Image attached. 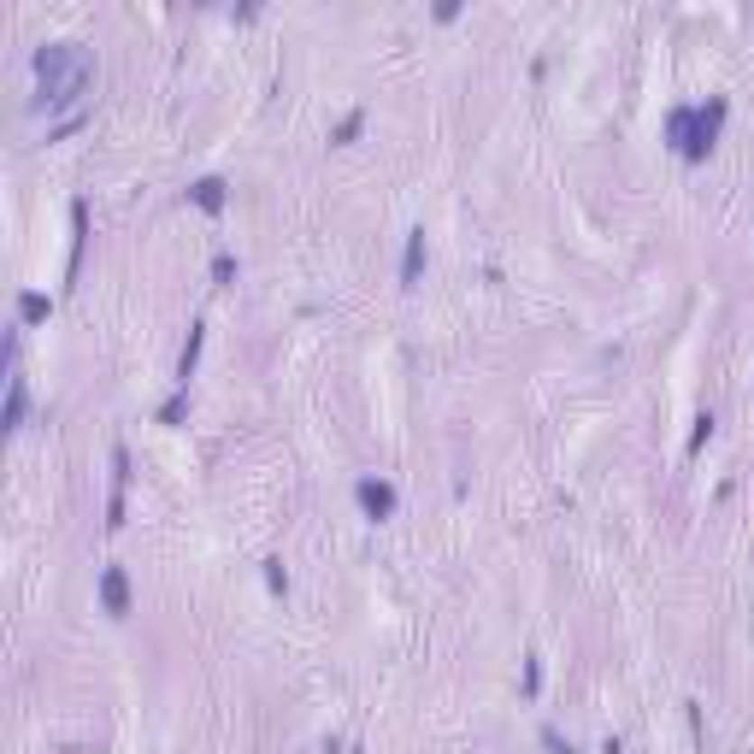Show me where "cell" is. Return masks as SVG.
Listing matches in <instances>:
<instances>
[{
  "mask_svg": "<svg viewBox=\"0 0 754 754\" xmlns=\"http://www.w3.org/2000/svg\"><path fill=\"white\" fill-rule=\"evenodd\" d=\"M30 65H36V77H42L36 107H48V112L77 107L83 112V95L95 88V65H88V53L77 48V42H48V48L30 53Z\"/></svg>",
  "mask_w": 754,
  "mask_h": 754,
  "instance_id": "6da1fadb",
  "label": "cell"
},
{
  "mask_svg": "<svg viewBox=\"0 0 754 754\" xmlns=\"http://www.w3.org/2000/svg\"><path fill=\"white\" fill-rule=\"evenodd\" d=\"M725 118H731V100H725V95H707L702 107H672V112H666V148L678 154V160L702 165L707 154L719 148V130H725Z\"/></svg>",
  "mask_w": 754,
  "mask_h": 754,
  "instance_id": "7a4b0ae2",
  "label": "cell"
},
{
  "mask_svg": "<svg viewBox=\"0 0 754 754\" xmlns=\"http://www.w3.org/2000/svg\"><path fill=\"white\" fill-rule=\"evenodd\" d=\"M354 501H359V513H366V519H389V513H396V483L389 478H359L354 483Z\"/></svg>",
  "mask_w": 754,
  "mask_h": 754,
  "instance_id": "3957f363",
  "label": "cell"
},
{
  "mask_svg": "<svg viewBox=\"0 0 754 754\" xmlns=\"http://www.w3.org/2000/svg\"><path fill=\"white\" fill-rule=\"evenodd\" d=\"M124 495H130V448L112 442V501H107V531L124 525Z\"/></svg>",
  "mask_w": 754,
  "mask_h": 754,
  "instance_id": "277c9868",
  "label": "cell"
},
{
  "mask_svg": "<svg viewBox=\"0 0 754 754\" xmlns=\"http://www.w3.org/2000/svg\"><path fill=\"white\" fill-rule=\"evenodd\" d=\"M100 607H107L112 619H130V578H124V566L100 572Z\"/></svg>",
  "mask_w": 754,
  "mask_h": 754,
  "instance_id": "5b68a950",
  "label": "cell"
},
{
  "mask_svg": "<svg viewBox=\"0 0 754 754\" xmlns=\"http://www.w3.org/2000/svg\"><path fill=\"white\" fill-rule=\"evenodd\" d=\"M189 200H195L200 212H212V219H219L224 200H230V183H224V177H200V183H189Z\"/></svg>",
  "mask_w": 754,
  "mask_h": 754,
  "instance_id": "8992f818",
  "label": "cell"
},
{
  "mask_svg": "<svg viewBox=\"0 0 754 754\" xmlns=\"http://www.w3.org/2000/svg\"><path fill=\"white\" fill-rule=\"evenodd\" d=\"M24 413H30V389L18 371H6V431H24Z\"/></svg>",
  "mask_w": 754,
  "mask_h": 754,
  "instance_id": "52a82bcc",
  "label": "cell"
},
{
  "mask_svg": "<svg viewBox=\"0 0 754 754\" xmlns=\"http://www.w3.org/2000/svg\"><path fill=\"white\" fill-rule=\"evenodd\" d=\"M200 348H207V324H195L183 354H177V389H189V377H195V366H200Z\"/></svg>",
  "mask_w": 754,
  "mask_h": 754,
  "instance_id": "ba28073f",
  "label": "cell"
},
{
  "mask_svg": "<svg viewBox=\"0 0 754 754\" xmlns=\"http://www.w3.org/2000/svg\"><path fill=\"white\" fill-rule=\"evenodd\" d=\"M424 230H407V254H401V289H413L419 284V272H424Z\"/></svg>",
  "mask_w": 754,
  "mask_h": 754,
  "instance_id": "9c48e42d",
  "label": "cell"
},
{
  "mask_svg": "<svg viewBox=\"0 0 754 754\" xmlns=\"http://www.w3.org/2000/svg\"><path fill=\"white\" fill-rule=\"evenodd\" d=\"M53 312V295H36V289H30V295H18V330H30V324H42Z\"/></svg>",
  "mask_w": 754,
  "mask_h": 754,
  "instance_id": "30bf717a",
  "label": "cell"
},
{
  "mask_svg": "<svg viewBox=\"0 0 754 754\" xmlns=\"http://www.w3.org/2000/svg\"><path fill=\"white\" fill-rule=\"evenodd\" d=\"M359 130H366V107H354V112H348V118L330 130V142H336V148H348V142H354Z\"/></svg>",
  "mask_w": 754,
  "mask_h": 754,
  "instance_id": "8fae6325",
  "label": "cell"
},
{
  "mask_svg": "<svg viewBox=\"0 0 754 754\" xmlns=\"http://www.w3.org/2000/svg\"><path fill=\"white\" fill-rule=\"evenodd\" d=\"M713 431H719V419H713V413H702V419H695V431H690V460L713 442Z\"/></svg>",
  "mask_w": 754,
  "mask_h": 754,
  "instance_id": "7c38bea8",
  "label": "cell"
},
{
  "mask_svg": "<svg viewBox=\"0 0 754 754\" xmlns=\"http://www.w3.org/2000/svg\"><path fill=\"white\" fill-rule=\"evenodd\" d=\"M183 413H189V389H177V396L160 407V424H183Z\"/></svg>",
  "mask_w": 754,
  "mask_h": 754,
  "instance_id": "4fadbf2b",
  "label": "cell"
},
{
  "mask_svg": "<svg viewBox=\"0 0 754 754\" xmlns=\"http://www.w3.org/2000/svg\"><path fill=\"white\" fill-rule=\"evenodd\" d=\"M536 690H543V660L525 655V695H536Z\"/></svg>",
  "mask_w": 754,
  "mask_h": 754,
  "instance_id": "5bb4252c",
  "label": "cell"
},
{
  "mask_svg": "<svg viewBox=\"0 0 754 754\" xmlns=\"http://www.w3.org/2000/svg\"><path fill=\"white\" fill-rule=\"evenodd\" d=\"M265 583H272V590H277V595H284V590H289V572H284V560H265Z\"/></svg>",
  "mask_w": 754,
  "mask_h": 754,
  "instance_id": "9a60e30c",
  "label": "cell"
},
{
  "mask_svg": "<svg viewBox=\"0 0 754 754\" xmlns=\"http://www.w3.org/2000/svg\"><path fill=\"white\" fill-rule=\"evenodd\" d=\"M230 277H236V260H230V254H219V260H212V284H230Z\"/></svg>",
  "mask_w": 754,
  "mask_h": 754,
  "instance_id": "2e32d148",
  "label": "cell"
},
{
  "mask_svg": "<svg viewBox=\"0 0 754 754\" xmlns=\"http://www.w3.org/2000/svg\"><path fill=\"white\" fill-rule=\"evenodd\" d=\"M543 742H548V749H554V754H578V749H572L566 737H560V731H543Z\"/></svg>",
  "mask_w": 754,
  "mask_h": 754,
  "instance_id": "e0dca14e",
  "label": "cell"
}]
</instances>
